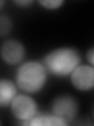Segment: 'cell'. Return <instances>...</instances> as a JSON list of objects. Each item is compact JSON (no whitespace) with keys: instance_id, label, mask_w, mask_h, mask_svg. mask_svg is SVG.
<instances>
[{"instance_id":"cell-1","label":"cell","mask_w":94,"mask_h":126,"mask_svg":"<svg viewBox=\"0 0 94 126\" xmlns=\"http://www.w3.org/2000/svg\"><path fill=\"white\" fill-rule=\"evenodd\" d=\"M79 62L76 51L68 48H62L52 51L45 58L46 68L55 75L64 76L76 69Z\"/></svg>"},{"instance_id":"cell-2","label":"cell","mask_w":94,"mask_h":126,"mask_svg":"<svg viewBox=\"0 0 94 126\" xmlns=\"http://www.w3.org/2000/svg\"><path fill=\"white\" fill-rule=\"evenodd\" d=\"M46 70L37 62H27L20 67L17 73V83L27 92H35L40 90L46 81Z\"/></svg>"},{"instance_id":"cell-3","label":"cell","mask_w":94,"mask_h":126,"mask_svg":"<svg viewBox=\"0 0 94 126\" xmlns=\"http://www.w3.org/2000/svg\"><path fill=\"white\" fill-rule=\"evenodd\" d=\"M35 109L34 100L26 95L15 97L11 103L12 112L20 120H29L35 114Z\"/></svg>"},{"instance_id":"cell-4","label":"cell","mask_w":94,"mask_h":126,"mask_svg":"<svg viewBox=\"0 0 94 126\" xmlns=\"http://www.w3.org/2000/svg\"><path fill=\"white\" fill-rule=\"evenodd\" d=\"M71 82L76 88L86 91L94 86V69L82 65L74 69L71 75Z\"/></svg>"},{"instance_id":"cell-5","label":"cell","mask_w":94,"mask_h":126,"mask_svg":"<svg viewBox=\"0 0 94 126\" xmlns=\"http://www.w3.org/2000/svg\"><path fill=\"white\" fill-rule=\"evenodd\" d=\"M2 57L8 64H17L21 61L24 56V48L17 41L10 40L2 47Z\"/></svg>"},{"instance_id":"cell-6","label":"cell","mask_w":94,"mask_h":126,"mask_svg":"<svg viewBox=\"0 0 94 126\" xmlns=\"http://www.w3.org/2000/svg\"><path fill=\"white\" fill-rule=\"evenodd\" d=\"M53 112L56 116L64 121L71 119L76 113V103L72 98L68 97L59 98L54 102Z\"/></svg>"},{"instance_id":"cell-7","label":"cell","mask_w":94,"mask_h":126,"mask_svg":"<svg viewBox=\"0 0 94 126\" xmlns=\"http://www.w3.org/2000/svg\"><path fill=\"white\" fill-rule=\"evenodd\" d=\"M16 94V88L13 83L7 80H2L0 82V105L6 106L13 100Z\"/></svg>"},{"instance_id":"cell-8","label":"cell","mask_w":94,"mask_h":126,"mask_svg":"<svg viewBox=\"0 0 94 126\" xmlns=\"http://www.w3.org/2000/svg\"><path fill=\"white\" fill-rule=\"evenodd\" d=\"M30 125H42V126H49V125H67L65 121L57 116H40L32 119L29 123Z\"/></svg>"},{"instance_id":"cell-9","label":"cell","mask_w":94,"mask_h":126,"mask_svg":"<svg viewBox=\"0 0 94 126\" xmlns=\"http://www.w3.org/2000/svg\"><path fill=\"white\" fill-rule=\"evenodd\" d=\"M39 2L44 7L48 8V9H56L61 5L63 2L60 0H51V1H40Z\"/></svg>"},{"instance_id":"cell-10","label":"cell","mask_w":94,"mask_h":126,"mask_svg":"<svg viewBox=\"0 0 94 126\" xmlns=\"http://www.w3.org/2000/svg\"><path fill=\"white\" fill-rule=\"evenodd\" d=\"M10 27V23L9 21V20L6 17H1V34L3 35L4 33H6L8 32Z\"/></svg>"},{"instance_id":"cell-11","label":"cell","mask_w":94,"mask_h":126,"mask_svg":"<svg viewBox=\"0 0 94 126\" xmlns=\"http://www.w3.org/2000/svg\"><path fill=\"white\" fill-rule=\"evenodd\" d=\"M88 60L94 66V48L88 53Z\"/></svg>"},{"instance_id":"cell-12","label":"cell","mask_w":94,"mask_h":126,"mask_svg":"<svg viewBox=\"0 0 94 126\" xmlns=\"http://www.w3.org/2000/svg\"><path fill=\"white\" fill-rule=\"evenodd\" d=\"M15 2L19 4V5H27V4H29L31 2L30 1H17V2Z\"/></svg>"}]
</instances>
